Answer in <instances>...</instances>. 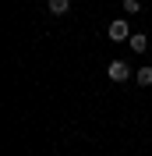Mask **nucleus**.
Masks as SVG:
<instances>
[{
    "label": "nucleus",
    "mask_w": 152,
    "mask_h": 156,
    "mask_svg": "<svg viewBox=\"0 0 152 156\" xmlns=\"http://www.w3.org/2000/svg\"><path fill=\"white\" fill-rule=\"evenodd\" d=\"M106 36H110V43H127V39H131V25L124 18H117V21L106 25Z\"/></svg>",
    "instance_id": "nucleus-1"
},
{
    "label": "nucleus",
    "mask_w": 152,
    "mask_h": 156,
    "mask_svg": "<svg viewBox=\"0 0 152 156\" xmlns=\"http://www.w3.org/2000/svg\"><path fill=\"white\" fill-rule=\"evenodd\" d=\"M106 75H110V82H127L131 78V64L127 60H110L106 64Z\"/></svg>",
    "instance_id": "nucleus-2"
},
{
    "label": "nucleus",
    "mask_w": 152,
    "mask_h": 156,
    "mask_svg": "<svg viewBox=\"0 0 152 156\" xmlns=\"http://www.w3.org/2000/svg\"><path fill=\"white\" fill-rule=\"evenodd\" d=\"M127 46H131L134 53H145V50H149V36H145V32H134V36L127 39Z\"/></svg>",
    "instance_id": "nucleus-3"
},
{
    "label": "nucleus",
    "mask_w": 152,
    "mask_h": 156,
    "mask_svg": "<svg viewBox=\"0 0 152 156\" xmlns=\"http://www.w3.org/2000/svg\"><path fill=\"white\" fill-rule=\"evenodd\" d=\"M134 82H138L142 89H149V85H152V68H149V64H145V68H138V75H134Z\"/></svg>",
    "instance_id": "nucleus-4"
},
{
    "label": "nucleus",
    "mask_w": 152,
    "mask_h": 156,
    "mask_svg": "<svg viewBox=\"0 0 152 156\" xmlns=\"http://www.w3.org/2000/svg\"><path fill=\"white\" fill-rule=\"evenodd\" d=\"M71 11V0H50V14H67Z\"/></svg>",
    "instance_id": "nucleus-5"
},
{
    "label": "nucleus",
    "mask_w": 152,
    "mask_h": 156,
    "mask_svg": "<svg viewBox=\"0 0 152 156\" xmlns=\"http://www.w3.org/2000/svg\"><path fill=\"white\" fill-rule=\"evenodd\" d=\"M120 7H124V11H127V14H138V11H142V4H138V0H124Z\"/></svg>",
    "instance_id": "nucleus-6"
}]
</instances>
